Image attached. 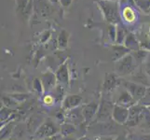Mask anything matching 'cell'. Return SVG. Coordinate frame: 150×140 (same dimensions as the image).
<instances>
[{"mask_svg": "<svg viewBox=\"0 0 150 140\" xmlns=\"http://www.w3.org/2000/svg\"><path fill=\"white\" fill-rule=\"evenodd\" d=\"M98 4L103 13L105 20L110 24L120 23L121 14L120 13V8L116 1L114 0H99Z\"/></svg>", "mask_w": 150, "mask_h": 140, "instance_id": "cell-1", "label": "cell"}, {"mask_svg": "<svg viewBox=\"0 0 150 140\" xmlns=\"http://www.w3.org/2000/svg\"><path fill=\"white\" fill-rule=\"evenodd\" d=\"M138 62L132 53H129L118 60L116 65V73L120 77L131 76L138 68Z\"/></svg>", "mask_w": 150, "mask_h": 140, "instance_id": "cell-2", "label": "cell"}, {"mask_svg": "<svg viewBox=\"0 0 150 140\" xmlns=\"http://www.w3.org/2000/svg\"><path fill=\"white\" fill-rule=\"evenodd\" d=\"M120 84L122 85V87L124 89H126L129 92L131 93V95L132 96V98L135 100L136 103H139L143 97L146 95V92L147 87L135 83V82L128 80H121Z\"/></svg>", "mask_w": 150, "mask_h": 140, "instance_id": "cell-3", "label": "cell"}, {"mask_svg": "<svg viewBox=\"0 0 150 140\" xmlns=\"http://www.w3.org/2000/svg\"><path fill=\"white\" fill-rule=\"evenodd\" d=\"M114 104L108 100H102L99 106V109L96 114L95 122H105L112 120Z\"/></svg>", "mask_w": 150, "mask_h": 140, "instance_id": "cell-4", "label": "cell"}, {"mask_svg": "<svg viewBox=\"0 0 150 140\" xmlns=\"http://www.w3.org/2000/svg\"><path fill=\"white\" fill-rule=\"evenodd\" d=\"M146 108V107H144L139 103L129 108V119L126 124H128L129 126H136L140 122H142Z\"/></svg>", "mask_w": 150, "mask_h": 140, "instance_id": "cell-5", "label": "cell"}, {"mask_svg": "<svg viewBox=\"0 0 150 140\" xmlns=\"http://www.w3.org/2000/svg\"><path fill=\"white\" fill-rule=\"evenodd\" d=\"M60 131V128L51 121H45L41 126L35 132V136L38 138H45V137H50L55 136Z\"/></svg>", "mask_w": 150, "mask_h": 140, "instance_id": "cell-6", "label": "cell"}, {"mask_svg": "<svg viewBox=\"0 0 150 140\" xmlns=\"http://www.w3.org/2000/svg\"><path fill=\"white\" fill-rule=\"evenodd\" d=\"M129 119V108L120 105L114 106L112 120L117 124H126Z\"/></svg>", "mask_w": 150, "mask_h": 140, "instance_id": "cell-7", "label": "cell"}, {"mask_svg": "<svg viewBox=\"0 0 150 140\" xmlns=\"http://www.w3.org/2000/svg\"><path fill=\"white\" fill-rule=\"evenodd\" d=\"M100 104L97 102H91L82 107V112H83L84 121L86 122H91L93 119L96 117V114L99 109Z\"/></svg>", "mask_w": 150, "mask_h": 140, "instance_id": "cell-8", "label": "cell"}, {"mask_svg": "<svg viewBox=\"0 0 150 140\" xmlns=\"http://www.w3.org/2000/svg\"><path fill=\"white\" fill-rule=\"evenodd\" d=\"M42 82L43 89L46 92H50L57 86V77L56 75L52 72H46L40 77Z\"/></svg>", "mask_w": 150, "mask_h": 140, "instance_id": "cell-9", "label": "cell"}, {"mask_svg": "<svg viewBox=\"0 0 150 140\" xmlns=\"http://www.w3.org/2000/svg\"><path fill=\"white\" fill-rule=\"evenodd\" d=\"M82 103V97L77 95H71L66 96L63 103H62V108L65 111H69L72 109L79 107Z\"/></svg>", "mask_w": 150, "mask_h": 140, "instance_id": "cell-10", "label": "cell"}, {"mask_svg": "<svg viewBox=\"0 0 150 140\" xmlns=\"http://www.w3.org/2000/svg\"><path fill=\"white\" fill-rule=\"evenodd\" d=\"M128 80H131V81L135 82V83L144 85L147 88L150 87V77L147 76L146 71H144L143 68L137 69L133 74H132L130 76V79Z\"/></svg>", "mask_w": 150, "mask_h": 140, "instance_id": "cell-11", "label": "cell"}, {"mask_svg": "<svg viewBox=\"0 0 150 140\" xmlns=\"http://www.w3.org/2000/svg\"><path fill=\"white\" fill-rule=\"evenodd\" d=\"M135 104H136V102L132 98V96L131 95V93L129 92L126 89H124L123 88L120 92V95H118V97H117V101H116V105H120V106L130 108L133 105H135Z\"/></svg>", "mask_w": 150, "mask_h": 140, "instance_id": "cell-12", "label": "cell"}, {"mask_svg": "<svg viewBox=\"0 0 150 140\" xmlns=\"http://www.w3.org/2000/svg\"><path fill=\"white\" fill-rule=\"evenodd\" d=\"M44 122V118L43 116L39 115V114H34L32 115L29 120L27 122V125H26V128H27V131L29 133H35L38 131V129L41 126V124Z\"/></svg>", "mask_w": 150, "mask_h": 140, "instance_id": "cell-13", "label": "cell"}, {"mask_svg": "<svg viewBox=\"0 0 150 140\" xmlns=\"http://www.w3.org/2000/svg\"><path fill=\"white\" fill-rule=\"evenodd\" d=\"M67 121L71 124H79L82 121H84L83 112H82V107H76L75 109L68 111V115L66 116Z\"/></svg>", "mask_w": 150, "mask_h": 140, "instance_id": "cell-14", "label": "cell"}, {"mask_svg": "<svg viewBox=\"0 0 150 140\" xmlns=\"http://www.w3.org/2000/svg\"><path fill=\"white\" fill-rule=\"evenodd\" d=\"M56 77L57 80H58L59 84L62 85H67L69 82V71L68 68H67V65L65 64L62 65L58 70L56 71Z\"/></svg>", "mask_w": 150, "mask_h": 140, "instance_id": "cell-15", "label": "cell"}, {"mask_svg": "<svg viewBox=\"0 0 150 140\" xmlns=\"http://www.w3.org/2000/svg\"><path fill=\"white\" fill-rule=\"evenodd\" d=\"M113 61L117 62L118 60H120L121 58H123L124 56H126L127 54L130 53V50H129L127 47H125L124 45H120V44H116L113 47Z\"/></svg>", "mask_w": 150, "mask_h": 140, "instance_id": "cell-16", "label": "cell"}, {"mask_svg": "<svg viewBox=\"0 0 150 140\" xmlns=\"http://www.w3.org/2000/svg\"><path fill=\"white\" fill-rule=\"evenodd\" d=\"M120 80L117 79L115 74H108L105 77V83H103V90L106 92H110L117 87Z\"/></svg>", "mask_w": 150, "mask_h": 140, "instance_id": "cell-17", "label": "cell"}, {"mask_svg": "<svg viewBox=\"0 0 150 140\" xmlns=\"http://www.w3.org/2000/svg\"><path fill=\"white\" fill-rule=\"evenodd\" d=\"M125 47L130 50L131 51H137L140 50V46H139V43L136 39V38L134 37L132 34H129L127 35V37L125 38V41H124V44Z\"/></svg>", "mask_w": 150, "mask_h": 140, "instance_id": "cell-18", "label": "cell"}, {"mask_svg": "<svg viewBox=\"0 0 150 140\" xmlns=\"http://www.w3.org/2000/svg\"><path fill=\"white\" fill-rule=\"evenodd\" d=\"M122 17L125 20V22L132 23L135 21L136 15L132 7H125L122 10Z\"/></svg>", "mask_w": 150, "mask_h": 140, "instance_id": "cell-19", "label": "cell"}, {"mask_svg": "<svg viewBox=\"0 0 150 140\" xmlns=\"http://www.w3.org/2000/svg\"><path fill=\"white\" fill-rule=\"evenodd\" d=\"M53 95V96L55 97L56 103H61L64 98V86L62 84H58L54 89L50 92Z\"/></svg>", "mask_w": 150, "mask_h": 140, "instance_id": "cell-20", "label": "cell"}, {"mask_svg": "<svg viewBox=\"0 0 150 140\" xmlns=\"http://www.w3.org/2000/svg\"><path fill=\"white\" fill-rule=\"evenodd\" d=\"M42 103L45 107H53L55 104H56V100H55V97L53 96V95L50 92H46L43 98H42Z\"/></svg>", "mask_w": 150, "mask_h": 140, "instance_id": "cell-21", "label": "cell"}, {"mask_svg": "<svg viewBox=\"0 0 150 140\" xmlns=\"http://www.w3.org/2000/svg\"><path fill=\"white\" fill-rule=\"evenodd\" d=\"M68 39H69V33L65 30H63L58 37V45L60 48H65L67 44H68Z\"/></svg>", "mask_w": 150, "mask_h": 140, "instance_id": "cell-22", "label": "cell"}, {"mask_svg": "<svg viewBox=\"0 0 150 140\" xmlns=\"http://www.w3.org/2000/svg\"><path fill=\"white\" fill-rule=\"evenodd\" d=\"M134 3L144 12H150V0H134Z\"/></svg>", "mask_w": 150, "mask_h": 140, "instance_id": "cell-23", "label": "cell"}, {"mask_svg": "<svg viewBox=\"0 0 150 140\" xmlns=\"http://www.w3.org/2000/svg\"><path fill=\"white\" fill-rule=\"evenodd\" d=\"M2 101L4 104V107H6L8 108H10V109H13L14 107H18V102L16 100H14L11 96H4L2 98Z\"/></svg>", "mask_w": 150, "mask_h": 140, "instance_id": "cell-24", "label": "cell"}, {"mask_svg": "<svg viewBox=\"0 0 150 140\" xmlns=\"http://www.w3.org/2000/svg\"><path fill=\"white\" fill-rule=\"evenodd\" d=\"M127 37V35L124 32V30L120 27L117 26V38H116V44H120L122 45L124 44V41H125V38Z\"/></svg>", "mask_w": 150, "mask_h": 140, "instance_id": "cell-25", "label": "cell"}, {"mask_svg": "<svg viewBox=\"0 0 150 140\" xmlns=\"http://www.w3.org/2000/svg\"><path fill=\"white\" fill-rule=\"evenodd\" d=\"M13 131V124L9 123L8 125L5 126L2 130H1V140H5L6 138L8 137V136H10V134Z\"/></svg>", "mask_w": 150, "mask_h": 140, "instance_id": "cell-26", "label": "cell"}, {"mask_svg": "<svg viewBox=\"0 0 150 140\" xmlns=\"http://www.w3.org/2000/svg\"><path fill=\"white\" fill-rule=\"evenodd\" d=\"M139 104H141L146 107H150V87L146 89V95L143 97V99L139 102Z\"/></svg>", "mask_w": 150, "mask_h": 140, "instance_id": "cell-27", "label": "cell"}, {"mask_svg": "<svg viewBox=\"0 0 150 140\" xmlns=\"http://www.w3.org/2000/svg\"><path fill=\"white\" fill-rule=\"evenodd\" d=\"M133 57L136 59V61L138 62V63H141V62L146 58L147 53H146L144 50H139L137 51H133V53H132Z\"/></svg>", "mask_w": 150, "mask_h": 140, "instance_id": "cell-28", "label": "cell"}, {"mask_svg": "<svg viewBox=\"0 0 150 140\" xmlns=\"http://www.w3.org/2000/svg\"><path fill=\"white\" fill-rule=\"evenodd\" d=\"M108 35H109L110 39L116 42V38H117V25L116 24H109L108 26Z\"/></svg>", "mask_w": 150, "mask_h": 140, "instance_id": "cell-29", "label": "cell"}, {"mask_svg": "<svg viewBox=\"0 0 150 140\" xmlns=\"http://www.w3.org/2000/svg\"><path fill=\"white\" fill-rule=\"evenodd\" d=\"M74 131H75V127H74L73 124H71V123H65L61 128V132L64 134H65V136L66 134H69L71 133H73Z\"/></svg>", "mask_w": 150, "mask_h": 140, "instance_id": "cell-30", "label": "cell"}, {"mask_svg": "<svg viewBox=\"0 0 150 140\" xmlns=\"http://www.w3.org/2000/svg\"><path fill=\"white\" fill-rule=\"evenodd\" d=\"M9 96H11L18 103L23 102L28 98V95H23V93H14V95H9Z\"/></svg>", "mask_w": 150, "mask_h": 140, "instance_id": "cell-31", "label": "cell"}, {"mask_svg": "<svg viewBox=\"0 0 150 140\" xmlns=\"http://www.w3.org/2000/svg\"><path fill=\"white\" fill-rule=\"evenodd\" d=\"M11 112H12V109L4 107L1 109V121L4 122L5 120H7L8 118H9V116L11 115Z\"/></svg>", "mask_w": 150, "mask_h": 140, "instance_id": "cell-32", "label": "cell"}, {"mask_svg": "<svg viewBox=\"0 0 150 140\" xmlns=\"http://www.w3.org/2000/svg\"><path fill=\"white\" fill-rule=\"evenodd\" d=\"M34 89L38 92L42 93L44 89H43V85H42V82H41V80H39V79L34 80Z\"/></svg>", "mask_w": 150, "mask_h": 140, "instance_id": "cell-33", "label": "cell"}, {"mask_svg": "<svg viewBox=\"0 0 150 140\" xmlns=\"http://www.w3.org/2000/svg\"><path fill=\"white\" fill-rule=\"evenodd\" d=\"M129 140H150V134H141V136H132Z\"/></svg>", "mask_w": 150, "mask_h": 140, "instance_id": "cell-34", "label": "cell"}, {"mask_svg": "<svg viewBox=\"0 0 150 140\" xmlns=\"http://www.w3.org/2000/svg\"><path fill=\"white\" fill-rule=\"evenodd\" d=\"M144 70L146 71V73L147 74V76L150 77V58H148L147 61L146 62V64H144Z\"/></svg>", "mask_w": 150, "mask_h": 140, "instance_id": "cell-35", "label": "cell"}, {"mask_svg": "<svg viewBox=\"0 0 150 140\" xmlns=\"http://www.w3.org/2000/svg\"><path fill=\"white\" fill-rule=\"evenodd\" d=\"M116 137H114L112 136H97L95 140H115Z\"/></svg>", "mask_w": 150, "mask_h": 140, "instance_id": "cell-36", "label": "cell"}, {"mask_svg": "<svg viewBox=\"0 0 150 140\" xmlns=\"http://www.w3.org/2000/svg\"><path fill=\"white\" fill-rule=\"evenodd\" d=\"M72 1H73V0H59L60 4L63 7H64V8L69 7L70 5H71V3H72Z\"/></svg>", "mask_w": 150, "mask_h": 140, "instance_id": "cell-37", "label": "cell"}, {"mask_svg": "<svg viewBox=\"0 0 150 140\" xmlns=\"http://www.w3.org/2000/svg\"><path fill=\"white\" fill-rule=\"evenodd\" d=\"M44 38H41V41H42V42H45L46 41V39H49L50 38V31H46V32L44 33Z\"/></svg>", "mask_w": 150, "mask_h": 140, "instance_id": "cell-38", "label": "cell"}, {"mask_svg": "<svg viewBox=\"0 0 150 140\" xmlns=\"http://www.w3.org/2000/svg\"><path fill=\"white\" fill-rule=\"evenodd\" d=\"M115 140H129V138L128 137H126L125 136H117V137H116V139Z\"/></svg>", "mask_w": 150, "mask_h": 140, "instance_id": "cell-39", "label": "cell"}, {"mask_svg": "<svg viewBox=\"0 0 150 140\" xmlns=\"http://www.w3.org/2000/svg\"><path fill=\"white\" fill-rule=\"evenodd\" d=\"M49 1L51 2V3H58L59 0H49Z\"/></svg>", "mask_w": 150, "mask_h": 140, "instance_id": "cell-40", "label": "cell"}, {"mask_svg": "<svg viewBox=\"0 0 150 140\" xmlns=\"http://www.w3.org/2000/svg\"><path fill=\"white\" fill-rule=\"evenodd\" d=\"M8 140H18V139H17L16 137H9Z\"/></svg>", "mask_w": 150, "mask_h": 140, "instance_id": "cell-41", "label": "cell"}, {"mask_svg": "<svg viewBox=\"0 0 150 140\" xmlns=\"http://www.w3.org/2000/svg\"><path fill=\"white\" fill-rule=\"evenodd\" d=\"M148 108V109H149V111H150V107H147Z\"/></svg>", "mask_w": 150, "mask_h": 140, "instance_id": "cell-42", "label": "cell"}]
</instances>
